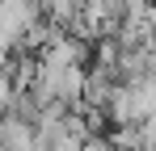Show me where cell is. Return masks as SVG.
<instances>
[{"instance_id": "1", "label": "cell", "mask_w": 156, "mask_h": 151, "mask_svg": "<svg viewBox=\"0 0 156 151\" xmlns=\"http://www.w3.org/2000/svg\"><path fill=\"white\" fill-rule=\"evenodd\" d=\"M51 80H55V97L63 101V105H76V101H80V88H84V63L51 67Z\"/></svg>"}, {"instance_id": "2", "label": "cell", "mask_w": 156, "mask_h": 151, "mask_svg": "<svg viewBox=\"0 0 156 151\" xmlns=\"http://www.w3.org/2000/svg\"><path fill=\"white\" fill-rule=\"evenodd\" d=\"M0 143L9 151H34V126L0 109Z\"/></svg>"}, {"instance_id": "3", "label": "cell", "mask_w": 156, "mask_h": 151, "mask_svg": "<svg viewBox=\"0 0 156 151\" xmlns=\"http://www.w3.org/2000/svg\"><path fill=\"white\" fill-rule=\"evenodd\" d=\"M80 151H114V143H110L105 134H89V139L80 143Z\"/></svg>"}]
</instances>
